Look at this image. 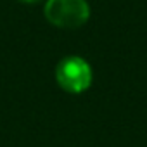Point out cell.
<instances>
[{"label": "cell", "instance_id": "6da1fadb", "mask_svg": "<svg viewBox=\"0 0 147 147\" xmlns=\"http://www.w3.org/2000/svg\"><path fill=\"white\" fill-rule=\"evenodd\" d=\"M55 83L69 95H82L94 83V67L82 55H66L54 69Z\"/></svg>", "mask_w": 147, "mask_h": 147}, {"label": "cell", "instance_id": "7a4b0ae2", "mask_svg": "<svg viewBox=\"0 0 147 147\" xmlns=\"http://www.w3.org/2000/svg\"><path fill=\"white\" fill-rule=\"evenodd\" d=\"M88 0H43L45 21L59 30H78L90 21Z\"/></svg>", "mask_w": 147, "mask_h": 147}, {"label": "cell", "instance_id": "3957f363", "mask_svg": "<svg viewBox=\"0 0 147 147\" xmlns=\"http://www.w3.org/2000/svg\"><path fill=\"white\" fill-rule=\"evenodd\" d=\"M18 2H21V4H24V5H36V4L43 2V0H18Z\"/></svg>", "mask_w": 147, "mask_h": 147}]
</instances>
